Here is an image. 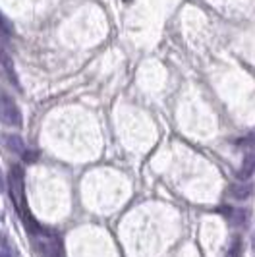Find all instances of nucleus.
I'll return each mask as SVG.
<instances>
[{"label": "nucleus", "mask_w": 255, "mask_h": 257, "mask_svg": "<svg viewBox=\"0 0 255 257\" xmlns=\"http://www.w3.org/2000/svg\"><path fill=\"white\" fill-rule=\"evenodd\" d=\"M6 190V182H4V178H2V172H0V193Z\"/></svg>", "instance_id": "11"}, {"label": "nucleus", "mask_w": 255, "mask_h": 257, "mask_svg": "<svg viewBox=\"0 0 255 257\" xmlns=\"http://www.w3.org/2000/svg\"><path fill=\"white\" fill-rule=\"evenodd\" d=\"M0 122L10 128H22L24 124L20 106L6 91H0Z\"/></svg>", "instance_id": "1"}, {"label": "nucleus", "mask_w": 255, "mask_h": 257, "mask_svg": "<svg viewBox=\"0 0 255 257\" xmlns=\"http://www.w3.org/2000/svg\"><path fill=\"white\" fill-rule=\"evenodd\" d=\"M8 190H10V197H12L14 205L20 209H24L26 205V190H24V168L20 165L10 168V176H8Z\"/></svg>", "instance_id": "3"}, {"label": "nucleus", "mask_w": 255, "mask_h": 257, "mask_svg": "<svg viewBox=\"0 0 255 257\" xmlns=\"http://www.w3.org/2000/svg\"><path fill=\"white\" fill-rule=\"evenodd\" d=\"M0 257H2V253H0Z\"/></svg>", "instance_id": "12"}, {"label": "nucleus", "mask_w": 255, "mask_h": 257, "mask_svg": "<svg viewBox=\"0 0 255 257\" xmlns=\"http://www.w3.org/2000/svg\"><path fill=\"white\" fill-rule=\"evenodd\" d=\"M253 172H255V145L243 157V163L242 167H240V172H238V178L240 180H247V178L253 176Z\"/></svg>", "instance_id": "7"}, {"label": "nucleus", "mask_w": 255, "mask_h": 257, "mask_svg": "<svg viewBox=\"0 0 255 257\" xmlns=\"http://www.w3.org/2000/svg\"><path fill=\"white\" fill-rule=\"evenodd\" d=\"M220 215L228 220L232 226H242L247 220L245 209H234V207H220Z\"/></svg>", "instance_id": "5"}, {"label": "nucleus", "mask_w": 255, "mask_h": 257, "mask_svg": "<svg viewBox=\"0 0 255 257\" xmlns=\"http://www.w3.org/2000/svg\"><path fill=\"white\" fill-rule=\"evenodd\" d=\"M37 157H39V153H37V151H33V149H27L26 153L22 155L24 163H27V165H33V163H37Z\"/></svg>", "instance_id": "9"}, {"label": "nucleus", "mask_w": 255, "mask_h": 257, "mask_svg": "<svg viewBox=\"0 0 255 257\" xmlns=\"http://www.w3.org/2000/svg\"><path fill=\"white\" fill-rule=\"evenodd\" d=\"M230 195L234 197V199H247L249 195H251V186L249 184H234V186H230Z\"/></svg>", "instance_id": "8"}, {"label": "nucleus", "mask_w": 255, "mask_h": 257, "mask_svg": "<svg viewBox=\"0 0 255 257\" xmlns=\"http://www.w3.org/2000/svg\"><path fill=\"white\" fill-rule=\"evenodd\" d=\"M0 64H2V70L6 72L8 79L12 81L16 87H20V79H18V72H16V64H14V58L10 56V52L6 51L2 45H0Z\"/></svg>", "instance_id": "4"}, {"label": "nucleus", "mask_w": 255, "mask_h": 257, "mask_svg": "<svg viewBox=\"0 0 255 257\" xmlns=\"http://www.w3.org/2000/svg\"><path fill=\"white\" fill-rule=\"evenodd\" d=\"M37 240H35V245H37V251L41 257H62L64 255V245H62V240L56 236V234H52L49 232L47 228L37 234L35 236Z\"/></svg>", "instance_id": "2"}, {"label": "nucleus", "mask_w": 255, "mask_h": 257, "mask_svg": "<svg viewBox=\"0 0 255 257\" xmlns=\"http://www.w3.org/2000/svg\"><path fill=\"white\" fill-rule=\"evenodd\" d=\"M240 251H242V242H240V238H236V240H234V244H232V247H230L228 255L230 257H240Z\"/></svg>", "instance_id": "10"}, {"label": "nucleus", "mask_w": 255, "mask_h": 257, "mask_svg": "<svg viewBox=\"0 0 255 257\" xmlns=\"http://www.w3.org/2000/svg\"><path fill=\"white\" fill-rule=\"evenodd\" d=\"M2 143H4V147H6L8 151L20 155V157L27 151L26 142H24V140H22L18 134H2Z\"/></svg>", "instance_id": "6"}]
</instances>
